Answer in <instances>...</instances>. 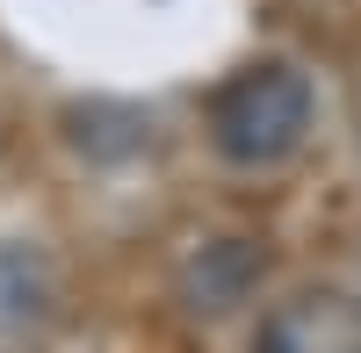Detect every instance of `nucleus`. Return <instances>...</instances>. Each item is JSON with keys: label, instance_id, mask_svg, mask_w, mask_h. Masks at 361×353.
<instances>
[{"label": "nucleus", "instance_id": "f257e3e1", "mask_svg": "<svg viewBox=\"0 0 361 353\" xmlns=\"http://www.w3.org/2000/svg\"><path fill=\"white\" fill-rule=\"evenodd\" d=\"M311 79L289 65V58H267V65H246L217 86V101H209V144H217V159L238 166V173H275L304 152L311 137Z\"/></svg>", "mask_w": 361, "mask_h": 353}, {"label": "nucleus", "instance_id": "f03ea898", "mask_svg": "<svg viewBox=\"0 0 361 353\" xmlns=\"http://www.w3.org/2000/svg\"><path fill=\"white\" fill-rule=\"evenodd\" d=\"M246 353H361V296H347V288L282 296L253 325Z\"/></svg>", "mask_w": 361, "mask_h": 353}, {"label": "nucleus", "instance_id": "7ed1b4c3", "mask_svg": "<svg viewBox=\"0 0 361 353\" xmlns=\"http://www.w3.org/2000/svg\"><path fill=\"white\" fill-rule=\"evenodd\" d=\"M51 317V267L29 245H0V346L29 339Z\"/></svg>", "mask_w": 361, "mask_h": 353}]
</instances>
